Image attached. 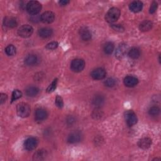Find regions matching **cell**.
Segmentation results:
<instances>
[{
    "label": "cell",
    "instance_id": "obj_39",
    "mask_svg": "<svg viewBox=\"0 0 161 161\" xmlns=\"http://www.w3.org/2000/svg\"><path fill=\"white\" fill-rule=\"evenodd\" d=\"M59 3L61 6H66L68 3H69V1H65V0H64V1H60Z\"/></svg>",
    "mask_w": 161,
    "mask_h": 161
},
{
    "label": "cell",
    "instance_id": "obj_35",
    "mask_svg": "<svg viewBox=\"0 0 161 161\" xmlns=\"http://www.w3.org/2000/svg\"><path fill=\"white\" fill-rule=\"evenodd\" d=\"M157 8V3L156 2H153L150 8V13H154L155 12Z\"/></svg>",
    "mask_w": 161,
    "mask_h": 161
},
{
    "label": "cell",
    "instance_id": "obj_26",
    "mask_svg": "<svg viewBox=\"0 0 161 161\" xmlns=\"http://www.w3.org/2000/svg\"><path fill=\"white\" fill-rule=\"evenodd\" d=\"M6 54L9 56H13L16 54V48L13 45H9L5 49Z\"/></svg>",
    "mask_w": 161,
    "mask_h": 161
},
{
    "label": "cell",
    "instance_id": "obj_16",
    "mask_svg": "<svg viewBox=\"0 0 161 161\" xmlns=\"http://www.w3.org/2000/svg\"><path fill=\"white\" fill-rule=\"evenodd\" d=\"M143 3L140 1H135L130 3V9L134 13H138L142 10Z\"/></svg>",
    "mask_w": 161,
    "mask_h": 161
},
{
    "label": "cell",
    "instance_id": "obj_22",
    "mask_svg": "<svg viewBox=\"0 0 161 161\" xmlns=\"http://www.w3.org/2000/svg\"><path fill=\"white\" fill-rule=\"evenodd\" d=\"M152 23L149 21V20H146L143 22L141 23L139 26V28L141 31L142 32H147L150 30L152 28Z\"/></svg>",
    "mask_w": 161,
    "mask_h": 161
},
{
    "label": "cell",
    "instance_id": "obj_13",
    "mask_svg": "<svg viewBox=\"0 0 161 161\" xmlns=\"http://www.w3.org/2000/svg\"><path fill=\"white\" fill-rule=\"evenodd\" d=\"M124 84L126 86L132 88L134 87L138 83V80L136 77L132 76H128L124 79Z\"/></svg>",
    "mask_w": 161,
    "mask_h": 161
},
{
    "label": "cell",
    "instance_id": "obj_24",
    "mask_svg": "<svg viewBox=\"0 0 161 161\" xmlns=\"http://www.w3.org/2000/svg\"><path fill=\"white\" fill-rule=\"evenodd\" d=\"M128 55L130 58H132L133 59H137L140 57V52L138 49L133 47L129 50Z\"/></svg>",
    "mask_w": 161,
    "mask_h": 161
},
{
    "label": "cell",
    "instance_id": "obj_15",
    "mask_svg": "<svg viewBox=\"0 0 161 161\" xmlns=\"http://www.w3.org/2000/svg\"><path fill=\"white\" fill-rule=\"evenodd\" d=\"M152 145V140L150 138H143L138 141V146L142 149H147Z\"/></svg>",
    "mask_w": 161,
    "mask_h": 161
},
{
    "label": "cell",
    "instance_id": "obj_30",
    "mask_svg": "<svg viewBox=\"0 0 161 161\" xmlns=\"http://www.w3.org/2000/svg\"><path fill=\"white\" fill-rule=\"evenodd\" d=\"M115 84H116L115 80L113 78H108L105 80V86L107 87H110V88L113 87L115 85Z\"/></svg>",
    "mask_w": 161,
    "mask_h": 161
},
{
    "label": "cell",
    "instance_id": "obj_21",
    "mask_svg": "<svg viewBox=\"0 0 161 161\" xmlns=\"http://www.w3.org/2000/svg\"><path fill=\"white\" fill-rule=\"evenodd\" d=\"M53 33V31L50 28H42L38 31V34L40 37L46 38L50 37Z\"/></svg>",
    "mask_w": 161,
    "mask_h": 161
},
{
    "label": "cell",
    "instance_id": "obj_14",
    "mask_svg": "<svg viewBox=\"0 0 161 161\" xmlns=\"http://www.w3.org/2000/svg\"><path fill=\"white\" fill-rule=\"evenodd\" d=\"M48 116L47 112L43 108H38L35 111V119L38 122H42Z\"/></svg>",
    "mask_w": 161,
    "mask_h": 161
},
{
    "label": "cell",
    "instance_id": "obj_31",
    "mask_svg": "<svg viewBox=\"0 0 161 161\" xmlns=\"http://www.w3.org/2000/svg\"><path fill=\"white\" fill-rule=\"evenodd\" d=\"M57 85V79H55L54 80V81L52 83V84L48 87L47 89V92L48 93L53 92L55 89Z\"/></svg>",
    "mask_w": 161,
    "mask_h": 161
},
{
    "label": "cell",
    "instance_id": "obj_29",
    "mask_svg": "<svg viewBox=\"0 0 161 161\" xmlns=\"http://www.w3.org/2000/svg\"><path fill=\"white\" fill-rule=\"evenodd\" d=\"M55 105L57 107L61 108L63 107L64 106V102H63V98L60 97V96H57L56 98H55Z\"/></svg>",
    "mask_w": 161,
    "mask_h": 161
},
{
    "label": "cell",
    "instance_id": "obj_18",
    "mask_svg": "<svg viewBox=\"0 0 161 161\" xmlns=\"http://www.w3.org/2000/svg\"><path fill=\"white\" fill-rule=\"evenodd\" d=\"M80 35L81 38L85 41H88L92 37V34L89 29L86 27H83L80 30Z\"/></svg>",
    "mask_w": 161,
    "mask_h": 161
},
{
    "label": "cell",
    "instance_id": "obj_2",
    "mask_svg": "<svg viewBox=\"0 0 161 161\" xmlns=\"http://www.w3.org/2000/svg\"><path fill=\"white\" fill-rule=\"evenodd\" d=\"M30 107L25 103H20L17 105L16 112L19 116L22 118H26L30 114Z\"/></svg>",
    "mask_w": 161,
    "mask_h": 161
},
{
    "label": "cell",
    "instance_id": "obj_9",
    "mask_svg": "<svg viewBox=\"0 0 161 161\" xmlns=\"http://www.w3.org/2000/svg\"><path fill=\"white\" fill-rule=\"evenodd\" d=\"M40 62L38 57L35 54H30L25 59V63L29 66L37 65Z\"/></svg>",
    "mask_w": 161,
    "mask_h": 161
},
{
    "label": "cell",
    "instance_id": "obj_37",
    "mask_svg": "<svg viewBox=\"0 0 161 161\" xmlns=\"http://www.w3.org/2000/svg\"><path fill=\"white\" fill-rule=\"evenodd\" d=\"M112 27L113 28L114 30H115L116 31H119V32H122L124 30V28L122 26H120L119 25H113Z\"/></svg>",
    "mask_w": 161,
    "mask_h": 161
},
{
    "label": "cell",
    "instance_id": "obj_19",
    "mask_svg": "<svg viewBox=\"0 0 161 161\" xmlns=\"http://www.w3.org/2000/svg\"><path fill=\"white\" fill-rule=\"evenodd\" d=\"M47 155V151L43 149L37 150L33 155V159L34 160H44Z\"/></svg>",
    "mask_w": 161,
    "mask_h": 161
},
{
    "label": "cell",
    "instance_id": "obj_25",
    "mask_svg": "<svg viewBox=\"0 0 161 161\" xmlns=\"http://www.w3.org/2000/svg\"><path fill=\"white\" fill-rule=\"evenodd\" d=\"M114 44L112 42H108L104 46V52L107 54H111L114 50Z\"/></svg>",
    "mask_w": 161,
    "mask_h": 161
},
{
    "label": "cell",
    "instance_id": "obj_38",
    "mask_svg": "<svg viewBox=\"0 0 161 161\" xmlns=\"http://www.w3.org/2000/svg\"><path fill=\"white\" fill-rule=\"evenodd\" d=\"M67 122L69 125H72V124L74 123V118L72 116H69L67 119Z\"/></svg>",
    "mask_w": 161,
    "mask_h": 161
},
{
    "label": "cell",
    "instance_id": "obj_20",
    "mask_svg": "<svg viewBox=\"0 0 161 161\" xmlns=\"http://www.w3.org/2000/svg\"><path fill=\"white\" fill-rule=\"evenodd\" d=\"M93 104L96 107H99L102 106L105 103V98L102 95H96L93 99Z\"/></svg>",
    "mask_w": 161,
    "mask_h": 161
},
{
    "label": "cell",
    "instance_id": "obj_6",
    "mask_svg": "<svg viewBox=\"0 0 161 161\" xmlns=\"http://www.w3.org/2000/svg\"><path fill=\"white\" fill-rule=\"evenodd\" d=\"M125 117L128 126H133L137 122V117L133 111H127L125 114Z\"/></svg>",
    "mask_w": 161,
    "mask_h": 161
},
{
    "label": "cell",
    "instance_id": "obj_1",
    "mask_svg": "<svg viewBox=\"0 0 161 161\" xmlns=\"http://www.w3.org/2000/svg\"><path fill=\"white\" fill-rule=\"evenodd\" d=\"M120 16V11L118 8L113 7L109 10L107 12L105 19L109 23H114L116 22Z\"/></svg>",
    "mask_w": 161,
    "mask_h": 161
},
{
    "label": "cell",
    "instance_id": "obj_4",
    "mask_svg": "<svg viewBox=\"0 0 161 161\" xmlns=\"http://www.w3.org/2000/svg\"><path fill=\"white\" fill-rule=\"evenodd\" d=\"M85 67V60L80 59H76L73 60L71 64V68L75 72H81Z\"/></svg>",
    "mask_w": 161,
    "mask_h": 161
},
{
    "label": "cell",
    "instance_id": "obj_10",
    "mask_svg": "<svg viewBox=\"0 0 161 161\" xmlns=\"http://www.w3.org/2000/svg\"><path fill=\"white\" fill-rule=\"evenodd\" d=\"M55 19V15L52 11H46L41 15V21L44 24H51Z\"/></svg>",
    "mask_w": 161,
    "mask_h": 161
},
{
    "label": "cell",
    "instance_id": "obj_8",
    "mask_svg": "<svg viewBox=\"0 0 161 161\" xmlns=\"http://www.w3.org/2000/svg\"><path fill=\"white\" fill-rule=\"evenodd\" d=\"M106 71L103 68H97L92 71L91 76V77L96 80L103 79L106 76Z\"/></svg>",
    "mask_w": 161,
    "mask_h": 161
},
{
    "label": "cell",
    "instance_id": "obj_17",
    "mask_svg": "<svg viewBox=\"0 0 161 161\" xmlns=\"http://www.w3.org/2000/svg\"><path fill=\"white\" fill-rule=\"evenodd\" d=\"M4 25L5 27L8 28H15L17 26L18 23L15 18L13 17H6L4 20Z\"/></svg>",
    "mask_w": 161,
    "mask_h": 161
},
{
    "label": "cell",
    "instance_id": "obj_36",
    "mask_svg": "<svg viewBox=\"0 0 161 161\" xmlns=\"http://www.w3.org/2000/svg\"><path fill=\"white\" fill-rule=\"evenodd\" d=\"M7 95L5 93H2L1 95H0V102H1V104H3L7 99Z\"/></svg>",
    "mask_w": 161,
    "mask_h": 161
},
{
    "label": "cell",
    "instance_id": "obj_28",
    "mask_svg": "<svg viewBox=\"0 0 161 161\" xmlns=\"http://www.w3.org/2000/svg\"><path fill=\"white\" fill-rule=\"evenodd\" d=\"M22 92L18 90V89H16L15 90L13 93H12V98H11V102H14V101L19 99L22 97Z\"/></svg>",
    "mask_w": 161,
    "mask_h": 161
},
{
    "label": "cell",
    "instance_id": "obj_5",
    "mask_svg": "<svg viewBox=\"0 0 161 161\" xmlns=\"http://www.w3.org/2000/svg\"><path fill=\"white\" fill-rule=\"evenodd\" d=\"M33 32V28L28 25H24L20 27L18 31L19 36L23 38H28L30 37Z\"/></svg>",
    "mask_w": 161,
    "mask_h": 161
},
{
    "label": "cell",
    "instance_id": "obj_27",
    "mask_svg": "<svg viewBox=\"0 0 161 161\" xmlns=\"http://www.w3.org/2000/svg\"><path fill=\"white\" fill-rule=\"evenodd\" d=\"M160 113V108L158 107H152L149 110V113L150 115L155 116H157Z\"/></svg>",
    "mask_w": 161,
    "mask_h": 161
},
{
    "label": "cell",
    "instance_id": "obj_11",
    "mask_svg": "<svg viewBox=\"0 0 161 161\" xmlns=\"http://www.w3.org/2000/svg\"><path fill=\"white\" fill-rule=\"evenodd\" d=\"M82 139V135L79 132H74L71 133L68 138L67 141L70 144H75L79 142Z\"/></svg>",
    "mask_w": 161,
    "mask_h": 161
},
{
    "label": "cell",
    "instance_id": "obj_34",
    "mask_svg": "<svg viewBox=\"0 0 161 161\" xmlns=\"http://www.w3.org/2000/svg\"><path fill=\"white\" fill-rule=\"evenodd\" d=\"M30 20L33 23H37L41 20V16H38V15H32V16L30 17Z\"/></svg>",
    "mask_w": 161,
    "mask_h": 161
},
{
    "label": "cell",
    "instance_id": "obj_32",
    "mask_svg": "<svg viewBox=\"0 0 161 161\" xmlns=\"http://www.w3.org/2000/svg\"><path fill=\"white\" fill-rule=\"evenodd\" d=\"M58 47V43L57 42H52L48 44L46 46V48L49 50H54Z\"/></svg>",
    "mask_w": 161,
    "mask_h": 161
},
{
    "label": "cell",
    "instance_id": "obj_23",
    "mask_svg": "<svg viewBox=\"0 0 161 161\" xmlns=\"http://www.w3.org/2000/svg\"><path fill=\"white\" fill-rule=\"evenodd\" d=\"M39 89L35 86H29L25 90L26 94L29 97H34L38 94Z\"/></svg>",
    "mask_w": 161,
    "mask_h": 161
},
{
    "label": "cell",
    "instance_id": "obj_3",
    "mask_svg": "<svg viewBox=\"0 0 161 161\" xmlns=\"http://www.w3.org/2000/svg\"><path fill=\"white\" fill-rule=\"evenodd\" d=\"M41 9V4L37 1H31L27 5V10L32 15H38Z\"/></svg>",
    "mask_w": 161,
    "mask_h": 161
},
{
    "label": "cell",
    "instance_id": "obj_12",
    "mask_svg": "<svg viewBox=\"0 0 161 161\" xmlns=\"http://www.w3.org/2000/svg\"><path fill=\"white\" fill-rule=\"evenodd\" d=\"M128 50V47L125 44H120L117 49L116 50L115 52V56L118 59H122L124 55L126 54Z\"/></svg>",
    "mask_w": 161,
    "mask_h": 161
},
{
    "label": "cell",
    "instance_id": "obj_33",
    "mask_svg": "<svg viewBox=\"0 0 161 161\" xmlns=\"http://www.w3.org/2000/svg\"><path fill=\"white\" fill-rule=\"evenodd\" d=\"M102 111H100L99 110L96 109V110H94L93 113V116L95 118V119H98L102 117Z\"/></svg>",
    "mask_w": 161,
    "mask_h": 161
},
{
    "label": "cell",
    "instance_id": "obj_7",
    "mask_svg": "<svg viewBox=\"0 0 161 161\" xmlns=\"http://www.w3.org/2000/svg\"><path fill=\"white\" fill-rule=\"evenodd\" d=\"M38 145V140L35 137H30L27 138L24 144V146L26 150H32L35 149Z\"/></svg>",
    "mask_w": 161,
    "mask_h": 161
}]
</instances>
